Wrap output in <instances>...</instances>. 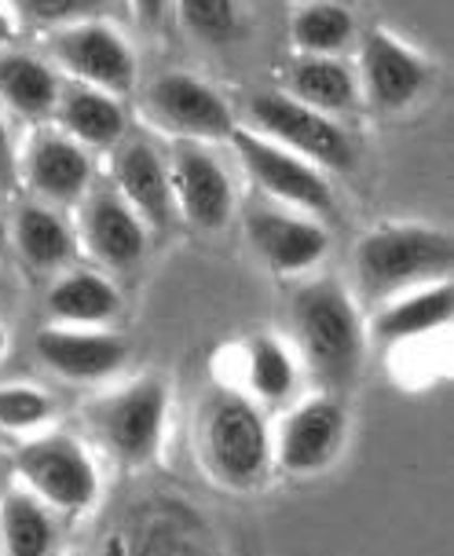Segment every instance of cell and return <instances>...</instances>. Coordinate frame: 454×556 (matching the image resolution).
<instances>
[{
	"label": "cell",
	"mask_w": 454,
	"mask_h": 556,
	"mask_svg": "<svg viewBox=\"0 0 454 556\" xmlns=\"http://www.w3.org/2000/svg\"><path fill=\"white\" fill-rule=\"evenodd\" d=\"M52 117L55 128H63L66 136H74L88 151H111L125 136V111L117 103V96L81 81L59 85Z\"/></svg>",
	"instance_id": "ac0fdd59"
},
{
	"label": "cell",
	"mask_w": 454,
	"mask_h": 556,
	"mask_svg": "<svg viewBox=\"0 0 454 556\" xmlns=\"http://www.w3.org/2000/svg\"><path fill=\"white\" fill-rule=\"evenodd\" d=\"M4 486H8V476H4V469H0V494H4Z\"/></svg>",
	"instance_id": "d590c367"
},
{
	"label": "cell",
	"mask_w": 454,
	"mask_h": 556,
	"mask_svg": "<svg viewBox=\"0 0 454 556\" xmlns=\"http://www.w3.org/2000/svg\"><path fill=\"white\" fill-rule=\"evenodd\" d=\"M4 4L12 8V15L45 29L71 26L81 18H103L111 12V0H4Z\"/></svg>",
	"instance_id": "f1b7e54d"
},
{
	"label": "cell",
	"mask_w": 454,
	"mask_h": 556,
	"mask_svg": "<svg viewBox=\"0 0 454 556\" xmlns=\"http://www.w3.org/2000/svg\"><path fill=\"white\" fill-rule=\"evenodd\" d=\"M245 128L275 139L286 151L301 154L304 162L333 168V173H352L355 168V143L330 114L312 111L301 99L279 92H256L242 106Z\"/></svg>",
	"instance_id": "5b68a950"
},
{
	"label": "cell",
	"mask_w": 454,
	"mask_h": 556,
	"mask_svg": "<svg viewBox=\"0 0 454 556\" xmlns=\"http://www.w3.org/2000/svg\"><path fill=\"white\" fill-rule=\"evenodd\" d=\"M293 355L323 392H349L363 370L367 330L360 307L338 278H312L290 296Z\"/></svg>",
	"instance_id": "6da1fadb"
},
{
	"label": "cell",
	"mask_w": 454,
	"mask_h": 556,
	"mask_svg": "<svg viewBox=\"0 0 454 556\" xmlns=\"http://www.w3.org/2000/svg\"><path fill=\"white\" fill-rule=\"evenodd\" d=\"M59 74L45 59L0 48V103L15 111L26 122H45L55 111L59 99Z\"/></svg>",
	"instance_id": "7402d4cb"
},
{
	"label": "cell",
	"mask_w": 454,
	"mask_h": 556,
	"mask_svg": "<svg viewBox=\"0 0 454 556\" xmlns=\"http://www.w3.org/2000/svg\"><path fill=\"white\" fill-rule=\"evenodd\" d=\"M169 4H173V0H128L133 15L140 18L147 29H157V26L165 23V15H169Z\"/></svg>",
	"instance_id": "1f68e13d"
},
{
	"label": "cell",
	"mask_w": 454,
	"mask_h": 556,
	"mask_svg": "<svg viewBox=\"0 0 454 556\" xmlns=\"http://www.w3.org/2000/svg\"><path fill=\"white\" fill-rule=\"evenodd\" d=\"M143 549H184L180 542H199V528H194L187 509L165 505V513H157L151 528L143 531Z\"/></svg>",
	"instance_id": "f546056e"
},
{
	"label": "cell",
	"mask_w": 454,
	"mask_h": 556,
	"mask_svg": "<svg viewBox=\"0 0 454 556\" xmlns=\"http://www.w3.org/2000/svg\"><path fill=\"white\" fill-rule=\"evenodd\" d=\"M52 55L71 81L103 88L117 99L133 92L136 74H140L133 45L106 18H81V23L59 26L52 34Z\"/></svg>",
	"instance_id": "ba28073f"
},
{
	"label": "cell",
	"mask_w": 454,
	"mask_h": 556,
	"mask_svg": "<svg viewBox=\"0 0 454 556\" xmlns=\"http://www.w3.org/2000/svg\"><path fill=\"white\" fill-rule=\"evenodd\" d=\"M227 143L235 147V157H239L242 173L250 176V184L268 194L275 205L298 208L315 220H330L338 213V202H333V191L319 165L304 162L301 154L286 151L275 139L245 125H235Z\"/></svg>",
	"instance_id": "8992f818"
},
{
	"label": "cell",
	"mask_w": 454,
	"mask_h": 556,
	"mask_svg": "<svg viewBox=\"0 0 454 556\" xmlns=\"http://www.w3.org/2000/svg\"><path fill=\"white\" fill-rule=\"evenodd\" d=\"M92 151L63 128H34L18 151V184H26L45 205H74L92 187Z\"/></svg>",
	"instance_id": "30bf717a"
},
{
	"label": "cell",
	"mask_w": 454,
	"mask_h": 556,
	"mask_svg": "<svg viewBox=\"0 0 454 556\" xmlns=\"http://www.w3.org/2000/svg\"><path fill=\"white\" fill-rule=\"evenodd\" d=\"M114 191L136 208L147 227H165L173 216V187L169 162L154 151L147 139H133L114 154L111 165Z\"/></svg>",
	"instance_id": "e0dca14e"
},
{
	"label": "cell",
	"mask_w": 454,
	"mask_h": 556,
	"mask_svg": "<svg viewBox=\"0 0 454 556\" xmlns=\"http://www.w3.org/2000/svg\"><path fill=\"white\" fill-rule=\"evenodd\" d=\"M15 469L18 480L48 509L77 516L100 502V472H96L92 454L85 451L81 440H74L66 432L29 435L15 454Z\"/></svg>",
	"instance_id": "52a82bcc"
},
{
	"label": "cell",
	"mask_w": 454,
	"mask_h": 556,
	"mask_svg": "<svg viewBox=\"0 0 454 556\" xmlns=\"http://www.w3.org/2000/svg\"><path fill=\"white\" fill-rule=\"evenodd\" d=\"M77 250H85L103 267L125 271L147 256V224L136 208L111 187H88L77 208Z\"/></svg>",
	"instance_id": "4fadbf2b"
},
{
	"label": "cell",
	"mask_w": 454,
	"mask_h": 556,
	"mask_svg": "<svg viewBox=\"0 0 454 556\" xmlns=\"http://www.w3.org/2000/svg\"><path fill=\"white\" fill-rule=\"evenodd\" d=\"M52 400L34 384H0V429L15 435H34L52 421Z\"/></svg>",
	"instance_id": "83f0119b"
},
{
	"label": "cell",
	"mask_w": 454,
	"mask_h": 556,
	"mask_svg": "<svg viewBox=\"0 0 454 556\" xmlns=\"http://www.w3.org/2000/svg\"><path fill=\"white\" fill-rule=\"evenodd\" d=\"M34 352L48 370L77 384L106 381L128 359L125 341L106 333L103 326H48L37 333Z\"/></svg>",
	"instance_id": "2e32d148"
},
{
	"label": "cell",
	"mask_w": 454,
	"mask_h": 556,
	"mask_svg": "<svg viewBox=\"0 0 454 556\" xmlns=\"http://www.w3.org/2000/svg\"><path fill=\"white\" fill-rule=\"evenodd\" d=\"M15 34H18V18L12 15V8L0 0V48H8L15 41Z\"/></svg>",
	"instance_id": "d6a6232c"
},
{
	"label": "cell",
	"mask_w": 454,
	"mask_h": 556,
	"mask_svg": "<svg viewBox=\"0 0 454 556\" xmlns=\"http://www.w3.org/2000/svg\"><path fill=\"white\" fill-rule=\"evenodd\" d=\"M245 238L253 253L272 267L275 275H304L327 256L330 235L315 216L286 205H256L245 216Z\"/></svg>",
	"instance_id": "5bb4252c"
},
{
	"label": "cell",
	"mask_w": 454,
	"mask_h": 556,
	"mask_svg": "<svg viewBox=\"0 0 454 556\" xmlns=\"http://www.w3.org/2000/svg\"><path fill=\"white\" fill-rule=\"evenodd\" d=\"M344 429H349V417H344L338 395H308L282 417L279 432L272 435V458L290 476L323 472L338 458Z\"/></svg>",
	"instance_id": "7c38bea8"
},
{
	"label": "cell",
	"mask_w": 454,
	"mask_h": 556,
	"mask_svg": "<svg viewBox=\"0 0 454 556\" xmlns=\"http://www.w3.org/2000/svg\"><path fill=\"white\" fill-rule=\"evenodd\" d=\"M59 531L52 509L29 486H4L0 494V549L12 556H48Z\"/></svg>",
	"instance_id": "cb8c5ba5"
},
{
	"label": "cell",
	"mask_w": 454,
	"mask_h": 556,
	"mask_svg": "<svg viewBox=\"0 0 454 556\" xmlns=\"http://www.w3.org/2000/svg\"><path fill=\"white\" fill-rule=\"evenodd\" d=\"M143 114L154 128L176 139H194V143H220L235 128L227 99L202 77L184 74V70L162 74L147 85Z\"/></svg>",
	"instance_id": "9c48e42d"
},
{
	"label": "cell",
	"mask_w": 454,
	"mask_h": 556,
	"mask_svg": "<svg viewBox=\"0 0 454 556\" xmlns=\"http://www.w3.org/2000/svg\"><path fill=\"white\" fill-rule=\"evenodd\" d=\"M451 315H454V290L447 278H440V282L414 286V290L384 301L378 307V315H374L370 330L384 344H407L443 330L451 323Z\"/></svg>",
	"instance_id": "d6986e66"
},
{
	"label": "cell",
	"mask_w": 454,
	"mask_h": 556,
	"mask_svg": "<svg viewBox=\"0 0 454 556\" xmlns=\"http://www.w3.org/2000/svg\"><path fill=\"white\" fill-rule=\"evenodd\" d=\"M4 348H8V333H4V326H0V355H4Z\"/></svg>",
	"instance_id": "836d02e7"
},
{
	"label": "cell",
	"mask_w": 454,
	"mask_h": 556,
	"mask_svg": "<svg viewBox=\"0 0 454 556\" xmlns=\"http://www.w3.org/2000/svg\"><path fill=\"white\" fill-rule=\"evenodd\" d=\"M194 454L224 491H256L272 472V429L239 389H216L194 417Z\"/></svg>",
	"instance_id": "7a4b0ae2"
},
{
	"label": "cell",
	"mask_w": 454,
	"mask_h": 556,
	"mask_svg": "<svg viewBox=\"0 0 454 556\" xmlns=\"http://www.w3.org/2000/svg\"><path fill=\"white\" fill-rule=\"evenodd\" d=\"M12 242L18 256H23V264H29L34 271H59L77 253L74 227L63 220V213L55 205L45 202H29L18 208L12 220Z\"/></svg>",
	"instance_id": "44dd1931"
},
{
	"label": "cell",
	"mask_w": 454,
	"mask_h": 556,
	"mask_svg": "<svg viewBox=\"0 0 454 556\" xmlns=\"http://www.w3.org/2000/svg\"><path fill=\"white\" fill-rule=\"evenodd\" d=\"M454 267V242L447 231L421 224L378 227L355 245V282L370 304H384L414 286L440 282Z\"/></svg>",
	"instance_id": "3957f363"
},
{
	"label": "cell",
	"mask_w": 454,
	"mask_h": 556,
	"mask_svg": "<svg viewBox=\"0 0 454 556\" xmlns=\"http://www.w3.org/2000/svg\"><path fill=\"white\" fill-rule=\"evenodd\" d=\"M298 55H341L355 41V18L338 0H301L290 18Z\"/></svg>",
	"instance_id": "484cf974"
},
{
	"label": "cell",
	"mask_w": 454,
	"mask_h": 556,
	"mask_svg": "<svg viewBox=\"0 0 454 556\" xmlns=\"http://www.w3.org/2000/svg\"><path fill=\"white\" fill-rule=\"evenodd\" d=\"M92 440L114 462L140 469L162 454L165 421H169V389L157 377H140L85 410Z\"/></svg>",
	"instance_id": "277c9868"
},
{
	"label": "cell",
	"mask_w": 454,
	"mask_h": 556,
	"mask_svg": "<svg viewBox=\"0 0 454 556\" xmlns=\"http://www.w3.org/2000/svg\"><path fill=\"white\" fill-rule=\"evenodd\" d=\"M355 77H360V96L367 99L374 111L396 114L407 111L411 103H418L421 92L429 88L432 70L411 45H403L389 29L374 26L360 41Z\"/></svg>",
	"instance_id": "8fae6325"
},
{
	"label": "cell",
	"mask_w": 454,
	"mask_h": 556,
	"mask_svg": "<svg viewBox=\"0 0 454 556\" xmlns=\"http://www.w3.org/2000/svg\"><path fill=\"white\" fill-rule=\"evenodd\" d=\"M169 187H173V205L199 231H220L231 220V208H235L231 176L205 151V143L176 139L173 162H169Z\"/></svg>",
	"instance_id": "9a60e30c"
},
{
	"label": "cell",
	"mask_w": 454,
	"mask_h": 556,
	"mask_svg": "<svg viewBox=\"0 0 454 556\" xmlns=\"http://www.w3.org/2000/svg\"><path fill=\"white\" fill-rule=\"evenodd\" d=\"M176 18L194 41L202 45H231L242 34L239 0H176Z\"/></svg>",
	"instance_id": "4316f807"
},
{
	"label": "cell",
	"mask_w": 454,
	"mask_h": 556,
	"mask_svg": "<svg viewBox=\"0 0 454 556\" xmlns=\"http://www.w3.org/2000/svg\"><path fill=\"white\" fill-rule=\"evenodd\" d=\"M282 92L308 103L312 111L338 117L360 106V77L338 55H298L286 70Z\"/></svg>",
	"instance_id": "ffe728a7"
},
{
	"label": "cell",
	"mask_w": 454,
	"mask_h": 556,
	"mask_svg": "<svg viewBox=\"0 0 454 556\" xmlns=\"http://www.w3.org/2000/svg\"><path fill=\"white\" fill-rule=\"evenodd\" d=\"M4 238H8V227H4V216H0V245H4Z\"/></svg>",
	"instance_id": "e575fe53"
},
{
	"label": "cell",
	"mask_w": 454,
	"mask_h": 556,
	"mask_svg": "<svg viewBox=\"0 0 454 556\" xmlns=\"http://www.w3.org/2000/svg\"><path fill=\"white\" fill-rule=\"evenodd\" d=\"M18 187H23L18 184V151L4 117H0V194H15Z\"/></svg>",
	"instance_id": "4dcf8cb0"
},
{
	"label": "cell",
	"mask_w": 454,
	"mask_h": 556,
	"mask_svg": "<svg viewBox=\"0 0 454 556\" xmlns=\"http://www.w3.org/2000/svg\"><path fill=\"white\" fill-rule=\"evenodd\" d=\"M242 381L245 395L256 403H282L298 389L301 363L293 348L275 333H253L242 348Z\"/></svg>",
	"instance_id": "d4e9b609"
},
{
	"label": "cell",
	"mask_w": 454,
	"mask_h": 556,
	"mask_svg": "<svg viewBox=\"0 0 454 556\" xmlns=\"http://www.w3.org/2000/svg\"><path fill=\"white\" fill-rule=\"evenodd\" d=\"M45 307L59 326H106L122 312V293L96 271H71L48 290Z\"/></svg>",
	"instance_id": "603a6c76"
}]
</instances>
